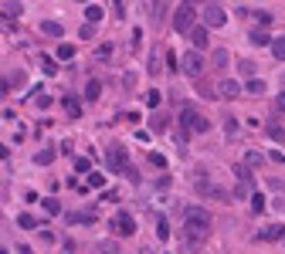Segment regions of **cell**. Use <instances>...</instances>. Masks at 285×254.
Segmentation results:
<instances>
[{
	"label": "cell",
	"mask_w": 285,
	"mask_h": 254,
	"mask_svg": "<svg viewBox=\"0 0 285 254\" xmlns=\"http://www.w3.org/2000/svg\"><path fill=\"white\" fill-rule=\"evenodd\" d=\"M207 234H210V214L204 207H190L187 214H184V237H187L190 244H200Z\"/></svg>",
	"instance_id": "cell-1"
},
{
	"label": "cell",
	"mask_w": 285,
	"mask_h": 254,
	"mask_svg": "<svg viewBox=\"0 0 285 254\" xmlns=\"http://www.w3.org/2000/svg\"><path fill=\"white\" fill-rule=\"evenodd\" d=\"M180 126H184V132H207L210 129V122L200 116L193 105H184V109H180Z\"/></svg>",
	"instance_id": "cell-2"
},
{
	"label": "cell",
	"mask_w": 285,
	"mask_h": 254,
	"mask_svg": "<svg viewBox=\"0 0 285 254\" xmlns=\"http://www.w3.org/2000/svg\"><path fill=\"white\" fill-rule=\"evenodd\" d=\"M193 20H197V10H193L190 3H180L177 14H173V31H177V34H190V31L197 27Z\"/></svg>",
	"instance_id": "cell-3"
},
{
	"label": "cell",
	"mask_w": 285,
	"mask_h": 254,
	"mask_svg": "<svg viewBox=\"0 0 285 254\" xmlns=\"http://www.w3.org/2000/svg\"><path fill=\"white\" fill-rule=\"evenodd\" d=\"M180 71H187L190 78H200V75H204V58H200V51H187V55L180 58Z\"/></svg>",
	"instance_id": "cell-4"
},
{
	"label": "cell",
	"mask_w": 285,
	"mask_h": 254,
	"mask_svg": "<svg viewBox=\"0 0 285 254\" xmlns=\"http://www.w3.org/2000/svg\"><path fill=\"white\" fill-rule=\"evenodd\" d=\"M109 227H112V234H122V237H133V234H136L133 214H115L112 220H109Z\"/></svg>",
	"instance_id": "cell-5"
},
{
	"label": "cell",
	"mask_w": 285,
	"mask_h": 254,
	"mask_svg": "<svg viewBox=\"0 0 285 254\" xmlns=\"http://www.w3.org/2000/svg\"><path fill=\"white\" fill-rule=\"evenodd\" d=\"M193 187H197V193L200 196H214V200H228V190H221V187H217V183H210L207 176H204V180H200V176H197V180H193Z\"/></svg>",
	"instance_id": "cell-6"
},
{
	"label": "cell",
	"mask_w": 285,
	"mask_h": 254,
	"mask_svg": "<svg viewBox=\"0 0 285 254\" xmlns=\"http://www.w3.org/2000/svg\"><path fill=\"white\" fill-rule=\"evenodd\" d=\"M224 20H228V14H224L217 3H207V7H204V27H224Z\"/></svg>",
	"instance_id": "cell-7"
},
{
	"label": "cell",
	"mask_w": 285,
	"mask_h": 254,
	"mask_svg": "<svg viewBox=\"0 0 285 254\" xmlns=\"http://www.w3.org/2000/svg\"><path fill=\"white\" fill-rule=\"evenodd\" d=\"M122 166H126V146H119V142H115V146H109V170L119 173Z\"/></svg>",
	"instance_id": "cell-8"
},
{
	"label": "cell",
	"mask_w": 285,
	"mask_h": 254,
	"mask_svg": "<svg viewBox=\"0 0 285 254\" xmlns=\"http://www.w3.org/2000/svg\"><path fill=\"white\" fill-rule=\"evenodd\" d=\"M234 95H241V85H238L234 78L217 81V98H234Z\"/></svg>",
	"instance_id": "cell-9"
},
{
	"label": "cell",
	"mask_w": 285,
	"mask_h": 254,
	"mask_svg": "<svg viewBox=\"0 0 285 254\" xmlns=\"http://www.w3.org/2000/svg\"><path fill=\"white\" fill-rule=\"evenodd\" d=\"M255 237H258V241H285V227L282 224H272V227H262Z\"/></svg>",
	"instance_id": "cell-10"
},
{
	"label": "cell",
	"mask_w": 285,
	"mask_h": 254,
	"mask_svg": "<svg viewBox=\"0 0 285 254\" xmlns=\"http://www.w3.org/2000/svg\"><path fill=\"white\" fill-rule=\"evenodd\" d=\"M61 105H65V112H68V119H78V116H82V102H78V98L65 95V98H61Z\"/></svg>",
	"instance_id": "cell-11"
},
{
	"label": "cell",
	"mask_w": 285,
	"mask_h": 254,
	"mask_svg": "<svg viewBox=\"0 0 285 254\" xmlns=\"http://www.w3.org/2000/svg\"><path fill=\"white\" fill-rule=\"evenodd\" d=\"M190 41H193V51L207 48V27H193V31H190Z\"/></svg>",
	"instance_id": "cell-12"
},
{
	"label": "cell",
	"mask_w": 285,
	"mask_h": 254,
	"mask_svg": "<svg viewBox=\"0 0 285 254\" xmlns=\"http://www.w3.org/2000/svg\"><path fill=\"white\" fill-rule=\"evenodd\" d=\"M248 41H251L255 48H268V44H272L275 38H272L268 31H258V27H255V31H251V38H248Z\"/></svg>",
	"instance_id": "cell-13"
},
{
	"label": "cell",
	"mask_w": 285,
	"mask_h": 254,
	"mask_svg": "<svg viewBox=\"0 0 285 254\" xmlns=\"http://www.w3.org/2000/svg\"><path fill=\"white\" fill-rule=\"evenodd\" d=\"M228 61H231V55L224 48H214V51H210V64H214V68H228Z\"/></svg>",
	"instance_id": "cell-14"
},
{
	"label": "cell",
	"mask_w": 285,
	"mask_h": 254,
	"mask_svg": "<svg viewBox=\"0 0 285 254\" xmlns=\"http://www.w3.org/2000/svg\"><path fill=\"white\" fill-rule=\"evenodd\" d=\"M41 34H48V38H61L65 31H61L58 20H41Z\"/></svg>",
	"instance_id": "cell-15"
},
{
	"label": "cell",
	"mask_w": 285,
	"mask_h": 254,
	"mask_svg": "<svg viewBox=\"0 0 285 254\" xmlns=\"http://www.w3.org/2000/svg\"><path fill=\"white\" fill-rule=\"evenodd\" d=\"M102 17H105V10H102L98 3H89V7H85V20H89V24H98Z\"/></svg>",
	"instance_id": "cell-16"
},
{
	"label": "cell",
	"mask_w": 285,
	"mask_h": 254,
	"mask_svg": "<svg viewBox=\"0 0 285 254\" xmlns=\"http://www.w3.org/2000/svg\"><path fill=\"white\" fill-rule=\"evenodd\" d=\"M268 139H272V142H285V126L272 122V126H268Z\"/></svg>",
	"instance_id": "cell-17"
},
{
	"label": "cell",
	"mask_w": 285,
	"mask_h": 254,
	"mask_svg": "<svg viewBox=\"0 0 285 254\" xmlns=\"http://www.w3.org/2000/svg\"><path fill=\"white\" fill-rule=\"evenodd\" d=\"M231 173L238 176V180H241V183H245V187H248V183H251V166H245V163H238V166H234V170H231Z\"/></svg>",
	"instance_id": "cell-18"
},
{
	"label": "cell",
	"mask_w": 285,
	"mask_h": 254,
	"mask_svg": "<svg viewBox=\"0 0 285 254\" xmlns=\"http://www.w3.org/2000/svg\"><path fill=\"white\" fill-rule=\"evenodd\" d=\"M95 254H119V244H115V241H98V244H95Z\"/></svg>",
	"instance_id": "cell-19"
},
{
	"label": "cell",
	"mask_w": 285,
	"mask_h": 254,
	"mask_svg": "<svg viewBox=\"0 0 285 254\" xmlns=\"http://www.w3.org/2000/svg\"><path fill=\"white\" fill-rule=\"evenodd\" d=\"M98 92H102V81H89V85H85V102H95V98H98Z\"/></svg>",
	"instance_id": "cell-20"
},
{
	"label": "cell",
	"mask_w": 285,
	"mask_h": 254,
	"mask_svg": "<svg viewBox=\"0 0 285 254\" xmlns=\"http://www.w3.org/2000/svg\"><path fill=\"white\" fill-rule=\"evenodd\" d=\"M245 92H248V95H265V81H262V78H251Z\"/></svg>",
	"instance_id": "cell-21"
},
{
	"label": "cell",
	"mask_w": 285,
	"mask_h": 254,
	"mask_svg": "<svg viewBox=\"0 0 285 254\" xmlns=\"http://www.w3.org/2000/svg\"><path fill=\"white\" fill-rule=\"evenodd\" d=\"M272 55H275L279 61H285V34H282V38H275V41H272Z\"/></svg>",
	"instance_id": "cell-22"
},
{
	"label": "cell",
	"mask_w": 285,
	"mask_h": 254,
	"mask_svg": "<svg viewBox=\"0 0 285 254\" xmlns=\"http://www.w3.org/2000/svg\"><path fill=\"white\" fill-rule=\"evenodd\" d=\"M51 159H55V149H41V153H34V163H38V166H48Z\"/></svg>",
	"instance_id": "cell-23"
},
{
	"label": "cell",
	"mask_w": 285,
	"mask_h": 254,
	"mask_svg": "<svg viewBox=\"0 0 285 254\" xmlns=\"http://www.w3.org/2000/svg\"><path fill=\"white\" fill-rule=\"evenodd\" d=\"M17 224L24 227V231H34V227H38V217H31V214H20V217H17Z\"/></svg>",
	"instance_id": "cell-24"
},
{
	"label": "cell",
	"mask_w": 285,
	"mask_h": 254,
	"mask_svg": "<svg viewBox=\"0 0 285 254\" xmlns=\"http://www.w3.org/2000/svg\"><path fill=\"white\" fill-rule=\"evenodd\" d=\"M41 71H44V75H58V64H55V58H41Z\"/></svg>",
	"instance_id": "cell-25"
},
{
	"label": "cell",
	"mask_w": 285,
	"mask_h": 254,
	"mask_svg": "<svg viewBox=\"0 0 285 254\" xmlns=\"http://www.w3.org/2000/svg\"><path fill=\"white\" fill-rule=\"evenodd\" d=\"M89 187H92V190H102V187H105V176L102 173H89Z\"/></svg>",
	"instance_id": "cell-26"
},
{
	"label": "cell",
	"mask_w": 285,
	"mask_h": 254,
	"mask_svg": "<svg viewBox=\"0 0 285 254\" xmlns=\"http://www.w3.org/2000/svg\"><path fill=\"white\" fill-rule=\"evenodd\" d=\"M58 58H61V61H72V58H75V48H72V44H61V48H58Z\"/></svg>",
	"instance_id": "cell-27"
},
{
	"label": "cell",
	"mask_w": 285,
	"mask_h": 254,
	"mask_svg": "<svg viewBox=\"0 0 285 254\" xmlns=\"http://www.w3.org/2000/svg\"><path fill=\"white\" fill-rule=\"evenodd\" d=\"M92 214H68V224H92Z\"/></svg>",
	"instance_id": "cell-28"
},
{
	"label": "cell",
	"mask_w": 285,
	"mask_h": 254,
	"mask_svg": "<svg viewBox=\"0 0 285 254\" xmlns=\"http://www.w3.org/2000/svg\"><path fill=\"white\" fill-rule=\"evenodd\" d=\"M20 10H24V7H20L17 0H10V3L3 7V14H7V17H20Z\"/></svg>",
	"instance_id": "cell-29"
},
{
	"label": "cell",
	"mask_w": 285,
	"mask_h": 254,
	"mask_svg": "<svg viewBox=\"0 0 285 254\" xmlns=\"http://www.w3.org/2000/svg\"><path fill=\"white\" fill-rule=\"evenodd\" d=\"M156 237H160V241H167V237H170V224H167V220H160V224H156Z\"/></svg>",
	"instance_id": "cell-30"
},
{
	"label": "cell",
	"mask_w": 285,
	"mask_h": 254,
	"mask_svg": "<svg viewBox=\"0 0 285 254\" xmlns=\"http://www.w3.org/2000/svg\"><path fill=\"white\" fill-rule=\"evenodd\" d=\"M44 210H48V214L55 217V214H61V203H58V200H51V196H48V200H44Z\"/></svg>",
	"instance_id": "cell-31"
},
{
	"label": "cell",
	"mask_w": 285,
	"mask_h": 254,
	"mask_svg": "<svg viewBox=\"0 0 285 254\" xmlns=\"http://www.w3.org/2000/svg\"><path fill=\"white\" fill-rule=\"evenodd\" d=\"M238 71H241V75H255V61H238Z\"/></svg>",
	"instance_id": "cell-32"
},
{
	"label": "cell",
	"mask_w": 285,
	"mask_h": 254,
	"mask_svg": "<svg viewBox=\"0 0 285 254\" xmlns=\"http://www.w3.org/2000/svg\"><path fill=\"white\" fill-rule=\"evenodd\" d=\"M251 207H255V214H262V210H265V196L255 193V196H251Z\"/></svg>",
	"instance_id": "cell-33"
},
{
	"label": "cell",
	"mask_w": 285,
	"mask_h": 254,
	"mask_svg": "<svg viewBox=\"0 0 285 254\" xmlns=\"http://www.w3.org/2000/svg\"><path fill=\"white\" fill-rule=\"evenodd\" d=\"M75 170H78V173H89V170H92V163H89L85 156H78L75 159Z\"/></svg>",
	"instance_id": "cell-34"
},
{
	"label": "cell",
	"mask_w": 285,
	"mask_h": 254,
	"mask_svg": "<svg viewBox=\"0 0 285 254\" xmlns=\"http://www.w3.org/2000/svg\"><path fill=\"white\" fill-rule=\"evenodd\" d=\"M245 166H262V156L258 153H245Z\"/></svg>",
	"instance_id": "cell-35"
},
{
	"label": "cell",
	"mask_w": 285,
	"mask_h": 254,
	"mask_svg": "<svg viewBox=\"0 0 285 254\" xmlns=\"http://www.w3.org/2000/svg\"><path fill=\"white\" fill-rule=\"evenodd\" d=\"M109 55H112V44H102V48L95 51V58H98V61H105V58H109Z\"/></svg>",
	"instance_id": "cell-36"
},
{
	"label": "cell",
	"mask_w": 285,
	"mask_h": 254,
	"mask_svg": "<svg viewBox=\"0 0 285 254\" xmlns=\"http://www.w3.org/2000/svg\"><path fill=\"white\" fill-rule=\"evenodd\" d=\"M146 105L156 109V105H160V92H146Z\"/></svg>",
	"instance_id": "cell-37"
},
{
	"label": "cell",
	"mask_w": 285,
	"mask_h": 254,
	"mask_svg": "<svg viewBox=\"0 0 285 254\" xmlns=\"http://www.w3.org/2000/svg\"><path fill=\"white\" fill-rule=\"evenodd\" d=\"M268 187H272V190H285V180H282V176H272Z\"/></svg>",
	"instance_id": "cell-38"
},
{
	"label": "cell",
	"mask_w": 285,
	"mask_h": 254,
	"mask_svg": "<svg viewBox=\"0 0 285 254\" xmlns=\"http://www.w3.org/2000/svg\"><path fill=\"white\" fill-rule=\"evenodd\" d=\"M224 129H228V132H238V119L228 116V119H224Z\"/></svg>",
	"instance_id": "cell-39"
},
{
	"label": "cell",
	"mask_w": 285,
	"mask_h": 254,
	"mask_svg": "<svg viewBox=\"0 0 285 254\" xmlns=\"http://www.w3.org/2000/svg\"><path fill=\"white\" fill-rule=\"evenodd\" d=\"M150 163H153V166H160V170H163V166H167V159L160 156V153H150Z\"/></svg>",
	"instance_id": "cell-40"
},
{
	"label": "cell",
	"mask_w": 285,
	"mask_h": 254,
	"mask_svg": "<svg viewBox=\"0 0 285 254\" xmlns=\"http://www.w3.org/2000/svg\"><path fill=\"white\" fill-rule=\"evenodd\" d=\"M275 112H279V116H285V92L275 98Z\"/></svg>",
	"instance_id": "cell-41"
},
{
	"label": "cell",
	"mask_w": 285,
	"mask_h": 254,
	"mask_svg": "<svg viewBox=\"0 0 285 254\" xmlns=\"http://www.w3.org/2000/svg\"><path fill=\"white\" fill-rule=\"evenodd\" d=\"M153 126L156 129H167V116H153Z\"/></svg>",
	"instance_id": "cell-42"
},
{
	"label": "cell",
	"mask_w": 285,
	"mask_h": 254,
	"mask_svg": "<svg viewBox=\"0 0 285 254\" xmlns=\"http://www.w3.org/2000/svg\"><path fill=\"white\" fill-rule=\"evenodd\" d=\"M167 61H170V71H180V64H177V55H173V51L167 55Z\"/></svg>",
	"instance_id": "cell-43"
},
{
	"label": "cell",
	"mask_w": 285,
	"mask_h": 254,
	"mask_svg": "<svg viewBox=\"0 0 285 254\" xmlns=\"http://www.w3.org/2000/svg\"><path fill=\"white\" fill-rule=\"evenodd\" d=\"M115 3V10H119V17H122V14H126V3H122V0H112Z\"/></svg>",
	"instance_id": "cell-44"
},
{
	"label": "cell",
	"mask_w": 285,
	"mask_h": 254,
	"mask_svg": "<svg viewBox=\"0 0 285 254\" xmlns=\"http://www.w3.org/2000/svg\"><path fill=\"white\" fill-rule=\"evenodd\" d=\"M10 156V149H7V146H0V159H7Z\"/></svg>",
	"instance_id": "cell-45"
},
{
	"label": "cell",
	"mask_w": 285,
	"mask_h": 254,
	"mask_svg": "<svg viewBox=\"0 0 285 254\" xmlns=\"http://www.w3.org/2000/svg\"><path fill=\"white\" fill-rule=\"evenodd\" d=\"M0 254H10V251H7V248H3V244H0Z\"/></svg>",
	"instance_id": "cell-46"
},
{
	"label": "cell",
	"mask_w": 285,
	"mask_h": 254,
	"mask_svg": "<svg viewBox=\"0 0 285 254\" xmlns=\"http://www.w3.org/2000/svg\"><path fill=\"white\" fill-rule=\"evenodd\" d=\"M78 3H85V0H78Z\"/></svg>",
	"instance_id": "cell-47"
}]
</instances>
